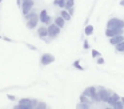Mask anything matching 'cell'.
Listing matches in <instances>:
<instances>
[{"mask_svg": "<svg viewBox=\"0 0 124 109\" xmlns=\"http://www.w3.org/2000/svg\"><path fill=\"white\" fill-rule=\"evenodd\" d=\"M97 94H99L100 102H107L109 96L112 94V92H111L109 89H107V88H104V87H97Z\"/></svg>", "mask_w": 124, "mask_h": 109, "instance_id": "obj_4", "label": "cell"}, {"mask_svg": "<svg viewBox=\"0 0 124 109\" xmlns=\"http://www.w3.org/2000/svg\"><path fill=\"white\" fill-rule=\"evenodd\" d=\"M119 4H120L121 7H124V0H120V3H119Z\"/></svg>", "mask_w": 124, "mask_h": 109, "instance_id": "obj_32", "label": "cell"}, {"mask_svg": "<svg viewBox=\"0 0 124 109\" xmlns=\"http://www.w3.org/2000/svg\"><path fill=\"white\" fill-rule=\"evenodd\" d=\"M104 63H105V60L101 57V56H99V57H97V64H99V65H103Z\"/></svg>", "mask_w": 124, "mask_h": 109, "instance_id": "obj_26", "label": "cell"}, {"mask_svg": "<svg viewBox=\"0 0 124 109\" xmlns=\"http://www.w3.org/2000/svg\"><path fill=\"white\" fill-rule=\"evenodd\" d=\"M54 5H57L63 9V8H65V0H54Z\"/></svg>", "mask_w": 124, "mask_h": 109, "instance_id": "obj_18", "label": "cell"}, {"mask_svg": "<svg viewBox=\"0 0 124 109\" xmlns=\"http://www.w3.org/2000/svg\"><path fill=\"white\" fill-rule=\"evenodd\" d=\"M120 101L123 102V106H124V97H120Z\"/></svg>", "mask_w": 124, "mask_h": 109, "instance_id": "obj_33", "label": "cell"}, {"mask_svg": "<svg viewBox=\"0 0 124 109\" xmlns=\"http://www.w3.org/2000/svg\"><path fill=\"white\" fill-rule=\"evenodd\" d=\"M60 16H62V17L64 19L65 21H70L71 19H72V16L70 15V12H68V11L65 9V8H63V9L60 11Z\"/></svg>", "mask_w": 124, "mask_h": 109, "instance_id": "obj_16", "label": "cell"}, {"mask_svg": "<svg viewBox=\"0 0 124 109\" xmlns=\"http://www.w3.org/2000/svg\"><path fill=\"white\" fill-rule=\"evenodd\" d=\"M71 7H75V0H65V9Z\"/></svg>", "mask_w": 124, "mask_h": 109, "instance_id": "obj_22", "label": "cell"}, {"mask_svg": "<svg viewBox=\"0 0 124 109\" xmlns=\"http://www.w3.org/2000/svg\"><path fill=\"white\" fill-rule=\"evenodd\" d=\"M91 53H92V57H95V58H97L99 56H101V55H100V52H99V51H96V49H92Z\"/></svg>", "mask_w": 124, "mask_h": 109, "instance_id": "obj_25", "label": "cell"}, {"mask_svg": "<svg viewBox=\"0 0 124 109\" xmlns=\"http://www.w3.org/2000/svg\"><path fill=\"white\" fill-rule=\"evenodd\" d=\"M115 51H116V52H119V53H121V52L124 53V40L115 45Z\"/></svg>", "mask_w": 124, "mask_h": 109, "instance_id": "obj_17", "label": "cell"}, {"mask_svg": "<svg viewBox=\"0 0 124 109\" xmlns=\"http://www.w3.org/2000/svg\"><path fill=\"white\" fill-rule=\"evenodd\" d=\"M7 98H8L9 101H15V100H16V97H15L14 94H9V93H7Z\"/></svg>", "mask_w": 124, "mask_h": 109, "instance_id": "obj_28", "label": "cell"}, {"mask_svg": "<svg viewBox=\"0 0 124 109\" xmlns=\"http://www.w3.org/2000/svg\"><path fill=\"white\" fill-rule=\"evenodd\" d=\"M35 7V1L33 0H23L22 1V5H20V11H22V15L25 16L31 12Z\"/></svg>", "mask_w": 124, "mask_h": 109, "instance_id": "obj_3", "label": "cell"}, {"mask_svg": "<svg viewBox=\"0 0 124 109\" xmlns=\"http://www.w3.org/2000/svg\"><path fill=\"white\" fill-rule=\"evenodd\" d=\"M22 1H23V0H22Z\"/></svg>", "mask_w": 124, "mask_h": 109, "instance_id": "obj_36", "label": "cell"}, {"mask_svg": "<svg viewBox=\"0 0 124 109\" xmlns=\"http://www.w3.org/2000/svg\"><path fill=\"white\" fill-rule=\"evenodd\" d=\"M73 66H75L76 69H79V71H84V66H81V64H80V60H76V61H73V64H72Z\"/></svg>", "mask_w": 124, "mask_h": 109, "instance_id": "obj_21", "label": "cell"}, {"mask_svg": "<svg viewBox=\"0 0 124 109\" xmlns=\"http://www.w3.org/2000/svg\"><path fill=\"white\" fill-rule=\"evenodd\" d=\"M113 108H116V109H124V106H123V102H121L120 100H119V101H116V102L113 104Z\"/></svg>", "mask_w": 124, "mask_h": 109, "instance_id": "obj_23", "label": "cell"}, {"mask_svg": "<svg viewBox=\"0 0 124 109\" xmlns=\"http://www.w3.org/2000/svg\"><path fill=\"white\" fill-rule=\"evenodd\" d=\"M47 29H48V36L51 37V39H54V37H56V36H59L60 35V27H57L56 24H48V25H47Z\"/></svg>", "mask_w": 124, "mask_h": 109, "instance_id": "obj_8", "label": "cell"}, {"mask_svg": "<svg viewBox=\"0 0 124 109\" xmlns=\"http://www.w3.org/2000/svg\"><path fill=\"white\" fill-rule=\"evenodd\" d=\"M123 40H124L123 33H121V35H116V36L109 37V43H111V45H116V44H119L120 41H123Z\"/></svg>", "mask_w": 124, "mask_h": 109, "instance_id": "obj_13", "label": "cell"}, {"mask_svg": "<svg viewBox=\"0 0 124 109\" xmlns=\"http://www.w3.org/2000/svg\"><path fill=\"white\" fill-rule=\"evenodd\" d=\"M120 100V96L117 94V93H115V92H112V94L109 96V98H108V101H107V104L109 106H113V104L116 102V101H119Z\"/></svg>", "mask_w": 124, "mask_h": 109, "instance_id": "obj_12", "label": "cell"}, {"mask_svg": "<svg viewBox=\"0 0 124 109\" xmlns=\"http://www.w3.org/2000/svg\"><path fill=\"white\" fill-rule=\"evenodd\" d=\"M123 33V28H107L105 29V36L109 39L112 36H116V35H121Z\"/></svg>", "mask_w": 124, "mask_h": 109, "instance_id": "obj_9", "label": "cell"}, {"mask_svg": "<svg viewBox=\"0 0 124 109\" xmlns=\"http://www.w3.org/2000/svg\"><path fill=\"white\" fill-rule=\"evenodd\" d=\"M54 23L56 24L57 27H60V28H64V27H65V20H64V19H63V17H62V16H60V15L55 17Z\"/></svg>", "mask_w": 124, "mask_h": 109, "instance_id": "obj_14", "label": "cell"}, {"mask_svg": "<svg viewBox=\"0 0 124 109\" xmlns=\"http://www.w3.org/2000/svg\"><path fill=\"white\" fill-rule=\"evenodd\" d=\"M96 92H97V87H87L85 89H84L83 94H85L87 97H89L92 100V97L96 94Z\"/></svg>", "mask_w": 124, "mask_h": 109, "instance_id": "obj_10", "label": "cell"}, {"mask_svg": "<svg viewBox=\"0 0 124 109\" xmlns=\"http://www.w3.org/2000/svg\"><path fill=\"white\" fill-rule=\"evenodd\" d=\"M52 63H55V56L52 53H43L40 56V64L43 66H47Z\"/></svg>", "mask_w": 124, "mask_h": 109, "instance_id": "obj_7", "label": "cell"}, {"mask_svg": "<svg viewBox=\"0 0 124 109\" xmlns=\"http://www.w3.org/2000/svg\"><path fill=\"white\" fill-rule=\"evenodd\" d=\"M38 35H39V37H40L41 40H44V39H47V36H48V29H47V25H41V27H39L38 28Z\"/></svg>", "mask_w": 124, "mask_h": 109, "instance_id": "obj_11", "label": "cell"}, {"mask_svg": "<svg viewBox=\"0 0 124 109\" xmlns=\"http://www.w3.org/2000/svg\"><path fill=\"white\" fill-rule=\"evenodd\" d=\"M89 106H91V104H87V102H79L78 105H76V108L78 109H89Z\"/></svg>", "mask_w": 124, "mask_h": 109, "instance_id": "obj_19", "label": "cell"}, {"mask_svg": "<svg viewBox=\"0 0 124 109\" xmlns=\"http://www.w3.org/2000/svg\"><path fill=\"white\" fill-rule=\"evenodd\" d=\"M93 32H95L93 25H92V24H87L85 28H84V35H85V36H92Z\"/></svg>", "mask_w": 124, "mask_h": 109, "instance_id": "obj_15", "label": "cell"}, {"mask_svg": "<svg viewBox=\"0 0 124 109\" xmlns=\"http://www.w3.org/2000/svg\"><path fill=\"white\" fill-rule=\"evenodd\" d=\"M47 108V104L46 102H38L35 106V109H46Z\"/></svg>", "mask_w": 124, "mask_h": 109, "instance_id": "obj_24", "label": "cell"}, {"mask_svg": "<svg viewBox=\"0 0 124 109\" xmlns=\"http://www.w3.org/2000/svg\"><path fill=\"white\" fill-rule=\"evenodd\" d=\"M80 101H81V102H87V104H91V105H92V102H93V101H92V100H89V97H87L85 94H83V93H81V96H80Z\"/></svg>", "mask_w": 124, "mask_h": 109, "instance_id": "obj_20", "label": "cell"}, {"mask_svg": "<svg viewBox=\"0 0 124 109\" xmlns=\"http://www.w3.org/2000/svg\"><path fill=\"white\" fill-rule=\"evenodd\" d=\"M27 47L30 48V49H32V51H36V49H38L36 47H33V45H31V44H27Z\"/></svg>", "mask_w": 124, "mask_h": 109, "instance_id": "obj_30", "label": "cell"}, {"mask_svg": "<svg viewBox=\"0 0 124 109\" xmlns=\"http://www.w3.org/2000/svg\"><path fill=\"white\" fill-rule=\"evenodd\" d=\"M25 17V25H27L28 29H33L38 27L39 24V13L36 12L35 9H32L28 15L24 16Z\"/></svg>", "mask_w": 124, "mask_h": 109, "instance_id": "obj_1", "label": "cell"}, {"mask_svg": "<svg viewBox=\"0 0 124 109\" xmlns=\"http://www.w3.org/2000/svg\"><path fill=\"white\" fill-rule=\"evenodd\" d=\"M67 11H68V12H70V15L72 16V15H73V12H75V8H73V7H71V8H68Z\"/></svg>", "mask_w": 124, "mask_h": 109, "instance_id": "obj_29", "label": "cell"}, {"mask_svg": "<svg viewBox=\"0 0 124 109\" xmlns=\"http://www.w3.org/2000/svg\"><path fill=\"white\" fill-rule=\"evenodd\" d=\"M83 48H84V49H89V43H88V40H84V41H83Z\"/></svg>", "mask_w": 124, "mask_h": 109, "instance_id": "obj_27", "label": "cell"}, {"mask_svg": "<svg viewBox=\"0 0 124 109\" xmlns=\"http://www.w3.org/2000/svg\"><path fill=\"white\" fill-rule=\"evenodd\" d=\"M16 4H17V7L20 8V5H22V0H16Z\"/></svg>", "mask_w": 124, "mask_h": 109, "instance_id": "obj_31", "label": "cell"}, {"mask_svg": "<svg viewBox=\"0 0 124 109\" xmlns=\"http://www.w3.org/2000/svg\"><path fill=\"white\" fill-rule=\"evenodd\" d=\"M0 39H3V36H1V35H0Z\"/></svg>", "mask_w": 124, "mask_h": 109, "instance_id": "obj_34", "label": "cell"}, {"mask_svg": "<svg viewBox=\"0 0 124 109\" xmlns=\"http://www.w3.org/2000/svg\"><path fill=\"white\" fill-rule=\"evenodd\" d=\"M107 28H123L124 29V20L119 17H112L107 21Z\"/></svg>", "mask_w": 124, "mask_h": 109, "instance_id": "obj_5", "label": "cell"}, {"mask_svg": "<svg viewBox=\"0 0 124 109\" xmlns=\"http://www.w3.org/2000/svg\"><path fill=\"white\" fill-rule=\"evenodd\" d=\"M39 21L44 25H48V24L52 23V17L48 15V11L47 9H41L39 12Z\"/></svg>", "mask_w": 124, "mask_h": 109, "instance_id": "obj_6", "label": "cell"}, {"mask_svg": "<svg viewBox=\"0 0 124 109\" xmlns=\"http://www.w3.org/2000/svg\"><path fill=\"white\" fill-rule=\"evenodd\" d=\"M38 104L35 98H20L19 104L15 106V109H33Z\"/></svg>", "mask_w": 124, "mask_h": 109, "instance_id": "obj_2", "label": "cell"}, {"mask_svg": "<svg viewBox=\"0 0 124 109\" xmlns=\"http://www.w3.org/2000/svg\"><path fill=\"white\" fill-rule=\"evenodd\" d=\"M1 3H3V0H0V4H1Z\"/></svg>", "mask_w": 124, "mask_h": 109, "instance_id": "obj_35", "label": "cell"}]
</instances>
